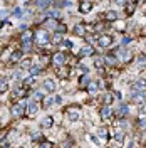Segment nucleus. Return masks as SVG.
Wrapping results in <instances>:
<instances>
[{"instance_id": "58836bf2", "label": "nucleus", "mask_w": 146, "mask_h": 148, "mask_svg": "<svg viewBox=\"0 0 146 148\" xmlns=\"http://www.w3.org/2000/svg\"><path fill=\"white\" fill-rule=\"evenodd\" d=\"M116 3H118V5H124V3H126V0H116Z\"/></svg>"}, {"instance_id": "c85d7f7f", "label": "nucleus", "mask_w": 146, "mask_h": 148, "mask_svg": "<svg viewBox=\"0 0 146 148\" xmlns=\"http://www.w3.org/2000/svg\"><path fill=\"white\" fill-rule=\"evenodd\" d=\"M123 138H124V131H123V128H121V130H116V140H118V141H121V140H123Z\"/></svg>"}, {"instance_id": "ea45409f", "label": "nucleus", "mask_w": 146, "mask_h": 148, "mask_svg": "<svg viewBox=\"0 0 146 148\" xmlns=\"http://www.w3.org/2000/svg\"><path fill=\"white\" fill-rule=\"evenodd\" d=\"M0 147H7V141H5V140H2V141H0Z\"/></svg>"}, {"instance_id": "a211bd4d", "label": "nucleus", "mask_w": 146, "mask_h": 148, "mask_svg": "<svg viewBox=\"0 0 146 148\" xmlns=\"http://www.w3.org/2000/svg\"><path fill=\"white\" fill-rule=\"evenodd\" d=\"M32 39H34V32L29 30V29H25V32H24V36H22V40H30V42H32Z\"/></svg>"}, {"instance_id": "e433bc0d", "label": "nucleus", "mask_w": 146, "mask_h": 148, "mask_svg": "<svg viewBox=\"0 0 146 148\" xmlns=\"http://www.w3.org/2000/svg\"><path fill=\"white\" fill-rule=\"evenodd\" d=\"M24 83L27 84V86H30V84H34V77H29L27 81H24Z\"/></svg>"}, {"instance_id": "423d86ee", "label": "nucleus", "mask_w": 146, "mask_h": 148, "mask_svg": "<svg viewBox=\"0 0 146 148\" xmlns=\"http://www.w3.org/2000/svg\"><path fill=\"white\" fill-rule=\"evenodd\" d=\"M101 118L104 121H111L113 120V110L109 108V104H104L101 108Z\"/></svg>"}, {"instance_id": "f704fd0d", "label": "nucleus", "mask_w": 146, "mask_h": 148, "mask_svg": "<svg viewBox=\"0 0 146 148\" xmlns=\"http://www.w3.org/2000/svg\"><path fill=\"white\" fill-rule=\"evenodd\" d=\"M39 145H40V147H52L50 141H39Z\"/></svg>"}, {"instance_id": "c756f323", "label": "nucleus", "mask_w": 146, "mask_h": 148, "mask_svg": "<svg viewBox=\"0 0 146 148\" xmlns=\"http://www.w3.org/2000/svg\"><path fill=\"white\" fill-rule=\"evenodd\" d=\"M52 103H54V98H52V96H47L46 99H44V106H46V108H49Z\"/></svg>"}, {"instance_id": "a19ab883", "label": "nucleus", "mask_w": 146, "mask_h": 148, "mask_svg": "<svg viewBox=\"0 0 146 148\" xmlns=\"http://www.w3.org/2000/svg\"><path fill=\"white\" fill-rule=\"evenodd\" d=\"M14 14H15L17 17H20V9H15V12H14Z\"/></svg>"}, {"instance_id": "dca6fc26", "label": "nucleus", "mask_w": 146, "mask_h": 148, "mask_svg": "<svg viewBox=\"0 0 146 148\" xmlns=\"http://www.w3.org/2000/svg\"><path fill=\"white\" fill-rule=\"evenodd\" d=\"M98 136L108 141V138H109V131H108V128H99L98 130Z\"/></svg>"}, {"instance_id": "cd10ccee", "label": "nucleus", "mask_w": 146, "mask_h": 148, "mask_svg": "<svg viewBox=\"0 0 146 148\" xmlns=\"http://www.w3.org/2000/svg\"><path fill=\"white\" fill-rule=\"evenodd\" d=\"M94 64H96V67H98V69H101V67H102V64H104V59H102V57H96V59H94Z\"/></svg>"}, {"instance_id": "72a5a7b5", "label": "nucleus", "mask_w": 146, "mask_h": 148, "mask_svg": "<svg viewBox=\"0 0 146 148\" xmlns=\"http://www.w3.org/2000/svg\"><path fill=\"white\" fill-rule=\"evenodd\" d=\"M71 46H72V44H71V42H69V40H62V49H71Z\"/></svg>"}, {"instance_id": "2f4dec72", "label": "nucleus", "mask_w": 146, "mask_h": 148, "mask_svg": "<svg viewBox=\"0 0 146 148\" xmlns=\"http://www.w3.org/2000/svg\"><path fill=\"white\" fill-rule=\"evenodd\" d=\"M40 71H42V67H40V66H34V67L30 69V73H32V76H35V74H39Z\"/></svg>"}, {"instance_id": "a878e982", "label": "nucleus", "mask_w": 146, "mask_h": 148, "mask_svg": "<svg viewBox=\"0 0 146 148\" xmlns=\"http://www.w3.org/2000/svg\"><path fill=\"white\" fill-rule=\"evenodd\" d=\"M9 57H12V49H10V47H7V49L2 52V57H0V59H2V61H7Z\"/></svg>"}, {"instance_id": "f257e3e1", "label": "nucleus", "mask_w": 146, "mask_h": 148, "mask_svg": "<svg viewBox=\"0 0 146 148\" xmlns=\"http://www.w3.org/2000/svg\"><path fill=\"white\" fill-rule=\"evenodd\" d=\"M114 57L121 61V62H124V64H128L129 61L133 59V54L129 52L128 49H124V47H118L116 51H114Z\"/></svg>"}, {"instance_id": "412c9836", "label": "nucleus", "mask_w": 146, "mask_h": 148, "mask_svg": "<svg viewBox=\"0 0 146 148\" xmlns=\"http://www.w3.org/2000/svg\"><path fill=\"white\" fill-rule=\"evenodd\" d=\"M50 40H52V44H61V42H62V34H61V32H55Z\"/></svg>"}, {"instance_id": "4c0bfd02", "label": "nucleus", "mask_w": 146, "mask_h": 148, "mask_svg": "<svg viewBox=\"0 0 146 148\" xmlns=\"http://www.w3.org/2000/svg\"><path fill=\"white\" fill-rule=\"evenodd\" d=\"M129 40H131V39H129V37H124V39H123V44H124V46H126V44H129Z\"/></svg>"}, {"instance_id": "aec40b11", "label": "nucleus", "mask_w": 146, "mask_h": 148, "mask_svg": "<svg viewBox=\"0 0 146 148\" xmlns=\"http://www.w3.org/2000/svg\"><path fill=\"white\" fill-rule=\"evenodd\" d=\"M134 9H136V2H134V0H131V2L128 3V7H126V14L131 15V14L134 12Z\"/></svg>"}, {"instance_id": "ddd939ff", "label": "nucleus", "mask_w": 146, "mask_h": 148, "mask_svg": "<svg viewBox=\"0 0 146 148\" xmlns=\"http://www.w3.org/2000/svg\"><path fill=\"white\" fill-rule=\"evenodd\" d=\"M104 20L106 22H114V20H118V14L114 10H109V12L104 14Z\"/></svg>"}, {"instance_id": "5701e85b", "label": "nucleus", "mask_w": 146, "mask_h": 148, "mask_svg": "<svg viewBox=\"0 0 146 148\" xmlns=\"http://www.w3.org/2000/svg\"><path fill=\"white\" fill-rule=\"evenodd\" d=\"M20 59H22V52H20V51L12 52V57H10V61H12V62H18Z\"/></svg>"}, {"instance_id": "9b49d317", "label": "nucleus", "mask_w": 146, "mask_h": 148, "mask_svg": "<svg viewBox=\"0 0 146 148\" xmlns=\"http://www.w3.org/2000/svg\"><path fill=\"white\" fill-rule=\"evenodd\" d=\"M86 24H77L76 27H74V34L77 37H86Z\"/></svg>"}, {"instance_id": "f3484780", "label": "nucleus", "mask_w": 146, "mask_h": 148, "mask_svg": "<svg viewBox=\"0 0 146 148\" xmlns=\"http://www.w3.org/2000/svg\"><path fill=\"white\" fill-rule=\"evenodd\" d=\"M98 89H99V84H96V83H89L87 84V92H89V94H94V92L98 91Z\"/></svg>"}, {"instance_id": "7c9ffc66", "label": "nucleus", "mask_w": 146, "mask_h": 148, "mask_svg": "<svg viewBox=\"0 0 146 148\" xmlns=\"http://www.w3.org/2000/svg\"><path fill=\"white\" fill-rule=\"evenodd\" d=\"M52 123H54V120H52V118H46V120L42 121V126L49 128V126H52Z\"/></svg>"}, {"instance_id": "393cba45", "label": "nucleus", "mask_w": 146, "mask_h": 148, "mask_svg": "<svg viewBox=\"0 0 146 148\" xmlns=\"http://www.w3.org/2000/svg\"><path fill=\"white\" fill-rule=\"evenodd\" d=\"M25 92H27L25 88H17V89L14 91V94H15V98H24V96H25Z\"/></svg>"}, {"instance_id": "b1692460", "label": "nucleus", "mask_w": 146, "mask_h": 148, "mask_svg": "<svg viewBox=\"0 0 146 148\" xmlns=\"http://www.w3.org/2000/svg\"><path fill=\"white\" fill-rule=\"evenodd\" d=\"M7 89H9V84H7V79L0 77V94H2V92H5Z\"/></svg>"}, {"instance_id": "6ab92c4d", "label": "nucleus", "mask_w": 146, "mask_h": 148, "mask_svg": "<svg viewBox=\"0 0 146 148\" xmlns=\"http://www.w3.org/2000/svg\"><path fill=\"white\" fill-rule=\"evenodd\" d=\"M44 88H46L47 91H54L55 89V83L54 81H50V79H47V81H44Z\"/></svg>"}, {"instance_id": "39448f33", "label": "nucleus", "mask_w": 146, "mask_h": 148, "mask_svg": "<svg viewBox=\"0 0 146 148\" xmlns=\"http://www.w3.org/2000/svg\"><path fill=\"white\" fill-rule=\"evenodd\" d=\"M10 114H12V118H22V116L25 114L24 104H12V108H10Z\"/></svg>"}, {"instance_id": "f03ea898", "label": "nucleus", "mask_w": 146, "mask_h": 148, "mask_svg": "<svg viewBox=\"0 0 146 148\" xmlns=\"http://www.w3.org/2000/svg\"><path fill=\"white\" fill-rule=\"evenodd\" d=\"M34 39H35V42L39 46H46V44L50 42V37H49L46 29H39L37 32H34Z\"/></svg>"}, {"instance_id": "7ed1b4c3", "label": "nucleus", "mask_w": 146, "mask_h": 148, "mask_svg": "<svg viewBox=\"0 0 146 148\" xmlns=\"http://www.w3.org/2000/svg\"><path fill=\"white\" fill-rule=\"evenodd\" d=\"M50 62H52L55 67H59V66H64L65 62H67V56H65L64 52H55V54L52 56V59H50Z\"/></svg>"}, {"instance_id": "f8f14e48", "label": "nucleus", "mask_w": 146, "mask_h": 148, "mask_svg": "<svg viewBox=\"0 0 146 148\" xmlns=\"http://www.w3.org/2000/svg\"><path fill=\"white\" fill-rule=\"evenodd\" d=\"M87 56H94L92 46H84L81 51H79V57H87Z\"/></svg>"}, {"instance_id": "473e14b6", "label": "nucleus", "mask_w": 146, "mask_h": 148, "mask_svg": "<svg viewBox=\"0 0 146 148\" xmlns=\"http://www.w3.org/2000/svg\"><path fill=\"white\" fill-rule=\"evenodd\" d=\"M55 30H57V32H61V34H64L65 30H67V27H65L64 24H59V25H57V29H55Z\"/></svg>"}, {"instance_id": "79ce46f5", "label": "nucleus", "mask_w": 146, "mask_h": 148, "mask_svg": "<svg viewBox=\"0 0 146 148\" xmlns=\"http://www.w3.org/2000/svg\"><path fill=\"white\" fill-rule=\"evenodd\" d=\"M143 12H145V15H146V5H145V9H143Z\"/></svg>"}, {"instance_id": "1a4fd4ad", "label": "nucleus", "mask_w": 146, "mask_h": 148, "mask_svg": "<svg viewBox=\"0 0 146 148\" xmlns=\"http://www.w3.org/2000/svg\"><path fill=\"white\" fill-rule=\"evenodd\" d=\"M57 25H59V22H57L55 18H52V17H49L46 22L42 24V27H44V29H49V30H55V29H57Z\"/></svg>"}, {"instance_id": "0eeeda50", "label": "nucleus", "mask_w": 146, "mask_h": 148, "mask_svg": "<svg viewBox=\"0 0 146 148\" xmlns=\"http://www.w3.org/2000/svg\"><path fill=\"white\" fill-rule=\"evenodd\" d=\"M55 74H57V77L59 79H67L69 77V67L67 66H59L57 69H55Z\"/></svg>"}, {"instance_id": "bb28decb", "label": "nucleus", "mask_w": 146, "mask_h": 148, "mask_svg": "<svg viewBox=\"0 0 146 148\" xmlns=\"http://www.w3.org/2000/svg\"><path fill=\"white\" fill-rule=\"evenodd\" d=\"M102 101H104V104H111V103H113V94H111V92H106V94L102 96Z\"/></svg>"}, {"instance_id": "2eb2a0df", "label": "nucleus", "mask_w": 146, "mask_h": 148, "mask_svg": "<svg viewBox=\"0 0 146 148\" xmlns=\"http://www.w3.org/2000/svg\"><path fill=\"white\" fill-rule=\"evenodd\" d=\"M89 83H91L89 81V74H82V77L79 79V88H87Z\"/></svg>"}, {"instance_id": "9d476101", "label": "nucleus", "mask_w": 146, "mask_h": 148, "mask_svg": "<svg viewBox=\"0 0 146 148\" xmlns=\"http://www.w3.org/2000/svg\"><path fill=\"white\" fill-rule=\"evenodd\" d=\"M98 42H99V46L102 47V49H106V47H109L111 44H113V37L111 36H101Z\"/></svg>"}, {"instance_id": "20e7f679", "label": "nucleus", "mask_w": 146, "mask_h": 148, "mask_svg": "<svg viewBox=\"0 0 146 148\" xmlns=\"http://www.w3.org/2000/svg\"><path fill=\"white\" fill-rule=\"evenodd\" d=\"M65 113H67V118L71 121H77L81 118V110H79V106H69V108L65 110Z\"/></svg>"}, {"instance_id": "4be33fe9", "label": "nucleus", "mask_w": 146, "mask_h": 148, "mask_svg": "<svg viewBox=\"0 0 146 148\" xmlns=\"http://www.w3.org/2000/svg\"><path fill=\"white\" fill-rule=\"evenodd\" d=\"M37 110H39V108H37L35 103H30V104H29V111H27V114H29V116H34V114L37 113Z\"/></svg>"}, {"instance_id": "c9c22d12", "label": "nucleus", "mask_w": 146, "mask_h": 148, "mask_svg": "<svg viewBox=\"0 0 146 148\" xmlns=\"http://www.w3.org/2000/svg\"><path fill=\"white\" fill-rule=\"evenodd\" d=\"M32 138H34V140H39V141H40V140H42V135H40V133H34V135H32Z\"/></svg>"}, {"instance_id": "6e6552de", "label": "nucleus", "mask_w": 146, "mask_h": 148, "mask_svg": "<svg viewBox=\"0 0 146 148\" xmlns=\"http://www.w3.org/2000/svg\"><path fill=\"white\" fill-rule=\"evenodd\" d=\"M79 10H81L82 14H89L92 10V0H82L81 3H79Z\"/></svg>"}, {"instance_id": "4468645a", "label": "nucleus", "mask_w": 146, "mask_h": 148, "mask_svg": "<svg viewBox=\"0 0 146 148\" xmlns=\"http://www.w3.org/2000/svg\"><path fill=\"white\" fill-rule=\"evenodd\" d=\"M116 114H118L119 118H124V116L128 114V106H126V104H121L118 108V111H116Z\"/></svg>"}]
</instances>
